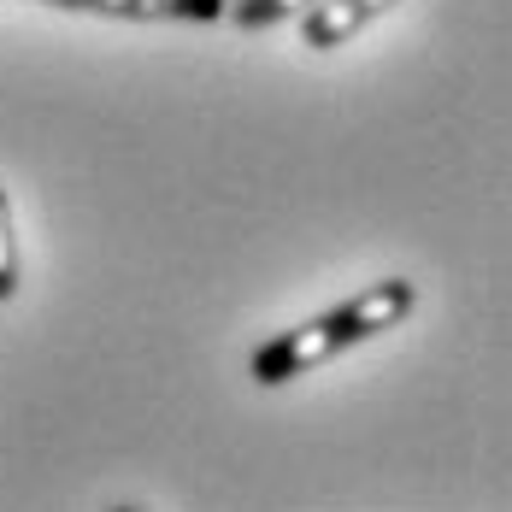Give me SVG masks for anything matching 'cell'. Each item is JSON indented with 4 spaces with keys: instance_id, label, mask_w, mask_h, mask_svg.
<instances>
[{
    "instance_id": "obj_1",
    "label": "cell",
    "mask_w": 512,
    "mask_h": 512,
    "mask_svg": "<svg viewBox=\"0 0 512 512\" xmlns=\"http://www.w3.org/2000/svg\"><path fill=\"white\" fill-rule=\"evenodd\" d=\"M412 301H418V289H412L407 277H383V283L359 289L354 301H342V307H330V312H318V318H307V324H295V330H283V336H271L265 348H254L248 371H254V383H265V389H277L289 377H307L312 365L336 359L342 348L395 330L412 312Z\"/></svg>"
},
{
    "instance_id": "obj_3",
    "label": "cell",
    "mask_w": 512,
    "mask_h": 512,
    "mask_svg": "<svg viewBox=\"0 0 512 512\" xmlns=\"http://www.w3.org/2000/svg\"><path fill=\"white\" fill-rule=\"evenodd\" d=\"M395 6L401 0H318V6L301 12V42L312 53H330V48H342L348 36H359L365 24H377L383 12H395Z\"/></svg>"
},
{
    "instance_id": "obj_2",
    "label": "cell",
    "mask_w": 512,
    "mask_h": 512,
    "mask_svg": "<svg viewBox=\"0 0 512 512\" xmlns=\"http://www.w3.org/2000/svg\"><path fill=\"white\" fill-rule=\"evenodd\" d=\"M59 12H95V18H130V24H218L230 0H36Z\"/></svg>"
},
{
    "instance_id": "obj_5",
    "label": "cell",
    "mask_w": 512,
    "mask_h": 512,
    "mask_svg": "<svg viewBox=\"0 0 512 512\" xmlns=\"http://www.w3.org/2000/svg\"><path fill=\"white\" fill-rule=\"evenodd\" d=\"M18 295V236H12V195L0 183V301Z\"/></svg>"
},
{
    "instance_id": "obj_6",
    "label": "cell",
    "mask_w": 512,
    "mask_h": 512,
    "mask_svg": "<svg viewBox=\"0 0 512 512\" xmlns=\"http://www.w3.org/2000/svg\"><path fill=\"white\" fill-rule=\"evenodd\" d=\"M112 512H136V507H112Z\"/></svg>"
},
{
    "instance_id": "obj_4",
    "label": "cell",
    "mask_w": 512,
    "mask_h": 512,
    "mask_svg": "<svg viewBox=\"0 0 512 512\" xmlns=\"http://www.w3.org/2000/svg\"><path fill=\"white\" fill-rule=\"evenodd\" d=\"M307 6H318V0H230V18H236L242 30H271V24L301 18Z\"/></svg>"
}]
</instances>
